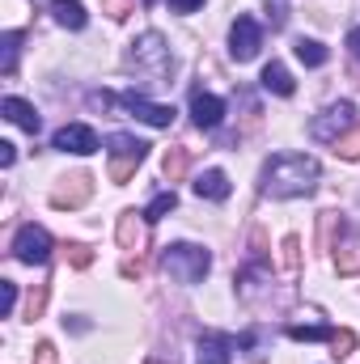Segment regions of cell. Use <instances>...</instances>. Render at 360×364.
Returning a JSON list of instances; mask_svg holds the SVG:
<instances>
[{"label": "cell", "mask_w": 360, "mask_h": 364, "mask_svg": "<svg viewBox=\"0 0 360 364\" xmlns=\"http://www.w3.org/2000/svg\"><path fill=\"white\" fill-rule=\"evenodd\" d=\"M259 47H263V30H259V21H255V17H238L233 30H229V55H233L238 64H246V60L259 55Z\"/></svg>", "instance_id": "obj_7"}, {"label": "cell", "mask_w": 360, "mask_h": 364, "mask_svg": "<svg viewBox=\"0 0 360 364\" xmlns=\"http://www.w3.org/2000/svg\"><path fill=\"white\" fill-rule=\"evenodd\" d=\"M292 51H297V60H301L305 68H322V64H327V47H322L318 38H297Z\"/></svg>", "instance_id": "obj_17"}, {"label": "cell", "mask_w": 360, "mask_h": 364, "mask_svg": "<svg viewBox=\"0 0 360 364\" xmlns=\"http://www.w3.org/2000/svg\"><path fill=\"white\" fill-rule=\"evenodd\" d=\"M195 195H199V199H212V203L229 199V178H225V170H203V174L195 178Z\"/></svg>", "instance_id": "obj_13"}, {"label": "cell", "mask_w": 360, "mask_h": 364, "mask_svg": "<svg viewBox=\"0 0 360 364\" xmlns=\"http://www.w3.org/2000/svg\"><path fill=\"white\" fill-rule=\"evenodd\" d=\"M149 364H162V360H149Z\"/></svg>", "instance_id": "obj_37"}, {"label": "cell", "mask_w": 360, "mask_h": 364, "mask_svg": "<svg viewBox=\"0 0 360 364\" xmlns=\"http://www.w3.org/2000/svg\"><path fill=\"white\" fill-rule=\"evenodd\" d=\"M127 68H136V73H140V77H149V81H162V77L174 68L170 43H166L157 30H144V34L127 47Z\"/></svg>", "instance_id": "obj_2"}, {"label": "cell", "mask_w": 360, "mask_h": 364, "mask_svg": "<svg viewBox=\"0 0 360 364\" xmlns=\"http://www.w3.org/2000/svg\"><path fill=\"white\" fill-rule=\"evenodd\" d=\"M335 267H339V272H344V275L360 272V255H339V259H335Z\"/></svg>", "instance_id": "obj_31"}, {"label": "cell", "mask_w": 360, "mask_h": 364, "mask_svg": "<svg viewBox=\"0 0 360 364\" xmlns=\"http://www.w3.org/2000/svg\"><path fill=\"white\" fill-rule=\"evenodd\" d=\"M280 250H284V255H280V263H284L288 272H297V263H301V255H297V250H301V242H297V237H284V246H280Z\"/></svg>", "instance_id": "obj_25"}, {"label": "cell", "mask_w": 360, "mask_h": 364, "mask_svg": "<svg viewBox=\"0 0 360 364\" xmlns=\"http://www.w3.org/2000/svg\"><path fill=\"white\" fill-rule=\"evenodd\" d=\"M34 364H60L55 343H38V348H34Z\"/></svg>", "instance_id": "obj_28"}, {"label": "cell", "mask_w": 360, "mask_h": 364, "mask_svg": "<svg viewBox=\"0 0 360 364\" xmlns=\"http://www.w3.org/2000/svg\"><path fill=\"white\" fill-rule=\"evenodd\" d=\"M51 17L60 26H68V30H81L85 26V4H77V0H51Z\"/></svg>", "instance_id": "obj_16"}, {"label": "cell", "mask_w": 360, "mask_h": 364, "mask_svg": "<svg viewBox=\"0 0 360 364\" xmlns=\"http://www.w3.org/2000/svg\"><path fill=\"white\" fill-rule=\"evenodd\" d=\"M331 348H335V356L344 360V356L356 348V335H352V331H335V335H331Z\"/></svg>", "instance_id": "obj_27"}, {"label": "cell", "mask_w": 360, "mask_h": 364, "mask_svg": "<svg viewBox=\"0 0 360 364\" xmlns=\"http://www.w3.org/2000/svg\"><path fill=\"white\" fill-rule=\"evenodd\" d=\"M13 255L17 263H30V267H43L51 259V233L43 225H21L17 237H13Z\"/></svg>", "instance_id": "obj_6"}, {"label": "cell", "mask_w": 360, "mask_h": 364, "mask_svg": "<svg viewBox=\"0 0 360 364\" xmlns=\"http://www.w3.org/2000/svg\"><path fill=\"white\" fill-rule=\"evenodd\" d=\"M127 9H132V0H106V13L110 17H127Z\"/></svg>", "instance_id": "obj_33"}, {"label": "cell", "mask_w": 360, "mask_h": 364, "mask_svg": "<svg viewBox=\"0 0 360 364\" xmlns=\"http://www.w3.org/2000/svg\"><path fill=\"white\" fill-rule=\"evenodd\" d=\"M356 123H360L356 106H352V102H335V106H327V110L309 123V136H314V140H322V144H335V140H344Z\"/></svg>", "instance_id": "obj_4"}, {"label": "cell", "mask_w": 360, "mask_h": 364, "mask_svg": "<svg viewBox=\"0 0 360 364\" xmlns=\"http://www.w3.org/2000/svg\"><path fill=\"white\" fill-rule=\"evenodd\" d=\"M284 9H288V0H268V21L271 26H284V17H288Z\"/></svg>", "instance_id": "obj_30"}, {"label": "cell", "mask_w": 360, "mask_h": 364, "mask_svg": "<svg viewBox=\"0 0 360 364\" xmlns=\"http://www.w3.org/2000/svg\"><path fill=\"white\" fill-rule=\"evenodd\" d=\"M199 4H203V0H170V9H174V13H195Z\"/></svg>", "instance_id": "obj_34"}, {"label": "cell", "mask_w": 360, "mask_h": 364, "mask_svg": "<svg viewBox=\"0 0 360 364\" xmlns=\"http://www.w3.org/2000/svg\"><path fill=\"white\" fill-rule=\"evenodd\" d=\"M140 272H144V263H140V259H136V263H132V259L123 263V275H140Z\"/></svg>", "instance_id": "obj_36"}, {"label": "cell", "mask_w": 360, "mask_h": 364, "mask_svg": "<svg viewBox=\"0 0 360 364\" xmlns=\"http://www.w3.org/2000/svg\"><path fill=\"white\" fill-rule=\"evenodd\" d=\"M17 51H21V34L9 30V34L0 38V73H4V77H13V68H17Z\"/></svg>", "instance_id": "obj_19"}, {"label": "cell", "mask_w": 360, "mask_h": 364, "mask_svg": "<svg viewBox=\"0 0 360 364\" xmlns=\"http://www.w3.org/2000/svg\"><path fill=\"white\" fill-rule=\"evenodd\" d=\"M140 220H144V212H140ZM140 220H136V212L119 216V246L123 250H140Z\"/></svg>", "instance_id": "obj_18"}, {"label": "cell", "mask_w": 360, "mask_h": 364, "mask_svg": "<svg viewBox=\"0 0 360 364\" xmlns=\"http://www.w3.org/2000/svg\"><path fill=\"white\" fill-rule=\"evenodd\" d=\"M51 144H55L60 153H77V157H90V153L102 149V144H97V132H93L90 123H64Z\"/></svg>", "instance_id": "obj_9"}, {"label": "cell", "mask_w": 360, "mask_h": 364, "mask_svg": "<svg viewBox=\"0 0 360 364\" xmlns=\"http://www.w3.org/2000/svg\"><path fill=\"white\" fill-rule=\"evenodd\" d=\"M0 114H4V119H9L13 127H21V132H30V136H34V132L43 127V119H38V110H34L30 102H21V97H4V102H0Z\"/></svg>", "instance_id": "obj_12"}, {"label": "cell", "mask_w": 360, "mask_h": 364, "mask_svg": "<svg viewBox=\"0 0 360 364\" xmlns=\"http://www.w3.org/2000/svg\"><path fill=\"white\" fill-rule=\"evenodd\" d=\"M68 263H73V267H90L93 263L90 246H68Z\"/></svg>", "instance_id": "obj_29"}, {"label": "cell", "mask_w": 360, "mask_h": 364, "mask_svg": "<svg viewBox=\"0 0 360 364\" xmlns=\"http://www.w3.org/2000/svg\"><path fill=\"white\" fill-rule=\"evenodd\" d=\"M13 161H17V149H13V144H9V140H0V166H4V170H9V166H13Z\"/></svg>", "instance_id": "obj_32"}, {"label": "cell", "mask_w": 360, "mask_h": 364, "mask_svg": "<svg viewBox=\"0 0 360 364\" xmlns=\"http://www.w3.org/2000/svg\"><path fill=\"white\" fill-rule=\"evenodd\" d=\"M212 267V255L203 250V246H191V242H174V246H166L162 250V272L170 275L174 284H199L203 275Z\"/></svg>", "instance_id": "obj_3"}, {"label": "cell", "mask_w": 360, "mask_h": 364, "mask_svg": "<svg viewBox=\"0 0 360 364\" xmlns=\"http://www.w3.org/2000/svg\"><path fill=\"white\" fill-rule=\"evenodd\" d=\"M186 166H191L186 149H170V153H166V161H162V170H166V178H170V182H179L182 174H186Z\"/></svg>", "instance_id": "obj_21"}, {"label": "cell", "mask_w": 360, "mask_h": 364, "mask_svg": "<svg viewBox=\"0 0 360 364\" xmlns=\"http://www.w3.org/2000/svg\"><path fill=\"white\" fill-rule=\"evenodd\" d=\"M174 208H179V195H174V191H162V195H157V199L144 208V225H157V220H166Z\"/></svg>", "instance_id": "obj_20"}, {"label": "cell", "mask_w": 360, "mask_h": 364, "mask_svg": "<svg viewBox=\"0 0 360 364\" xmlns=\"http://www.w3.org/2000/svg\"><path fill=\"white\" fill-rule=\"evenodd\" d=\"M191 119H195V127H221V119H225V102L216 97V93H195L191 97Z\"/></svg>", "instance_id": "obj_11"}, {"label": "cell", "mask_w": 360, "mask_h": 364, "mask_svg": "<svg viewBox=\"0 0 360 364\" xmlns=\"http://www.w3.org/2000/svg\"><path fill=\"white\" fill-rule=\"evenodd\" d=\"M90 195H93V178L73 174V178H60V186L51 191V208H81Z\"/></svg>", "instance_id": "obj_10"}, {"label": "cell", "mask_w": 360, "mask_h": 364, "mask_svg": "<svg viewBox=\"0 0 360 364\" xmlns=\"http://www.w3.org/2000/svg\"><path fill=\"white\" fill-rule=\"evenodd\" d=\"M335 331L331 326H288V339H297V343H318V339H331Z\"/></svg>", "instance_id": "obj_22"}, {"label": "cell", "mask_w": 360, "mask_h": 364, "mask_svg": "<svg viewBox=\"0 0 360 364\" xmlns=\"http://www.w3.org/2000/svg\"><path fill=\"white\" fill-rule=\"evenodd\" d=\"M348 51H352V55L360 60V26L352 30V34H348Z\"/></svg>", "instance_id": "obj_35"}, {"label": "cell", "mask_w": 360, "mask_h": 364, "mask_svg": "<svg viewBox=\"0 0 360 364\" xmlns=\"http://www.w3.org/2000/svg\"><path fill=\"white\" fill-rule=\"evenodd\" d=\"M43 305H47V284H34V288L26 292V318L34 322V318L43 314Z\"/></svg>", "instance_id": "obj_24"}, {"label": "cell", "mask_w": 360, "mask_h": 364, "mask_svg": "<svg viewBox=\"0 0 360 364\" xmlns=\"http://www.w3.org/2000/svg\"><path fill=\"white\" fill-rule=\"evenodd\" d=\"M263 90L275 93V97H292V90H297V81H292V73L280 64V60H271L268 68H263Z\"/></svg>", "instance_id": "obj_14"}, {"label": "cell", "mask_w": 360, "mask_h": 364, "mask_svg": "<svg viewBox=\"0 0 360 364\" xmlns=\"http://www.w3.org/2000/svg\"><path fill=\"white\" fill-rule=\"evenodd\" d=\"M199 364H229L233 360V352H229V339L225 335H203L199 339Z\"/></svg>", "instance_id": "obj_15"}, {"label": "cell", "mask_w": 360, "mask_h": 364, "mask_svg": "<svg viewBox=\"0 0 360 364\" xmlns=\"http://www.w3.org/2000/svg\"><path fill=\"white\" fill-rule=\"evenodd\" d=\"M13 305H17V284H13V279H0V314L9 318Z\"/></svg>", "instance_id": "obj_26"}, {"label": "cell", "mask_w": 360, "mask_h": 364, "mask_svg": "<svg viewBox=\"0 0 360 364\" xmlns=\"http://www.w3.org/2000/svg\"><path fill=\"white\" fill-rule=\"evenodd\" d=\"M115 106H123L127 114H136V119H144L149 127H170V123H174V106H162V102H149V97H140V93H123V97H115Z\"/></svg>", "instance_id": "obj_8"}, {"label": "cell", "mask_w": 360, "mask_h": 364, "mask_svg": "<svg viewBox=\"0 0 360 364\" xmlns=\"http://www.w3.org/2000/svg\"><path fill=\"white\" fill-rule=\"evenodd\" d=\"M314 186H318V161L309 153H275L259 178V191L268 199H297L309 195Z\"/></svg>", "instance_id": "obj_1"}, {"label": "cell", "mask_w": 360, "mask_h": 364, "mask_svg": "<svg viewBox=\"0 0 360 364\" xmlns=\"http://www.w3.org/2000/svg\"><path fill=\"white\" fill-rule=\"evenodd\" d=\"M335 153H339L344 161H360V123L344 136V140H335Z\"/></svg>", "instance_id": "obj_23"}, {"label": "cell", "mask_w": 360, "mask_h": 364, "mask_svg": "<svg viewBox=\"0 0 360 364\" xmlns=\"http://www.w3.org/2000/svg\"><path fill=\"white\" fill-rule=\"evenodd\" d=\"M149 144L136 136H110V182H127L136 174V166L144 161Z\"/></svg>", "instance_id": "obj_5"}, {"label": "cell", "mask_w": 360, "mask_h": 364, "mask_svg": "<svg viewBox=\"0 0 360 364\" xmlns=\"http://www.w3.org/2000/svg\"><path fill=\"white\" fill-rule=\"evenodd\" d=\"M144 4H153V0H144Z\"/></svg>", "instance_id": "obj_38"}]
</instances>
